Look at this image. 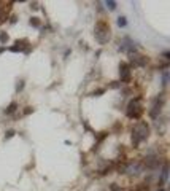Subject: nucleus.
I'll return each mask as SVG.
<instances>
[{"label":"nucleus","mask_w":170,"mask_h":191,"mask_svg":"<svg viewBox=\"0 0 170 191\" xmlns=\"http://www.w3.org/2000/svg\"><path fill=\"white\" fill-rule=\"evenodd\" d=\"M148 134H150V127L146 123H139L135 127H134V132H132V139L135 140V143H139V142H143L145 139L148 137Z\"/></svg>","instance_id":"nucleus-1"},{"label":"nucleus","mask_w":170,"mask_h":191,"mask_svg":"<svg viewBox=\"0 0 170 191\" xmlns=\"http://www.w3.org/2000/svg\"><path fill=\"white\" fill-rule=\"evenodd\" d=\"M143 115V105L139 100H131L127 105V116L129 118H140Z\"/></svg>","instance_id":"nucleus-2"},{"label":"nucleus","mask_w":170,"mask_h":191,"mask_svg":"<svg viewBox=\"0 0 170 191\" xmlns=\"http://www.w3.org/2000/svg\"><path fill=\"white\" fill-rule=\"evenodd\" d=\"M95 32H97V38H99L100 43H105V42H107V38L110 40V29H108V26H107V22L100 21L99 24H97Z\"/></svg>","instance_id":"nucleus-3"},{"label":"nucleus","mask_w":170,"mask_h":191,"mask_svg":"<svg viewBox=\"0 0 170 191\" xmlns=\"http://www.w3.org/2000/svg\"><path fill=\"white\" fill-rule=\"evenodd\" d=\"M119 73H121V80H124V81H129L131 80V64L127 62H121L119 66Z\"/></svg>","instance_id":"nucleus-4"},{"label":"nucleus","mask_w":170,"mask_h":191,"mask_svg":"<svg viewBox=\"0 0 170 191\" xmlns=\"http://www.w3.org/2000/svg\"><path fill=\"white\" fill-rule=\"evenodd\" d=\"M126 18H124V16H119V18H118V24H119V26L121 27H126Z\"/></svg>","instance_id":"nucleus-5"},{"label":"nucleus","mask_w":170,"mask_h":191,"mask_svg":"<svg viewBox=\"0 0 170 191\" xmlns=\"http://www.w3.org/2000/svg\"><path fill=\"white\" fill-rule=\"evenodd\" d=\"M6 40H8V35L5 34V32H2V34H0V42H2V43H5Z\"/></svg>","instance_id":"nucleus-6"},{"label":"nucleus","mask_w":170,"mask_h":191,"mask_svg":"<svg viewBox=\"0 0 170 191\" xmlns=\"http://www.w3.org/2000/svg\"><path fill=\"white\" fill-rule=\"evenodd\" d=\"M107 6H108V8H115L116 5H115V3H113V2H107Z\"/></svg>","instance_id":"nucleus-7"}]
</instances>
